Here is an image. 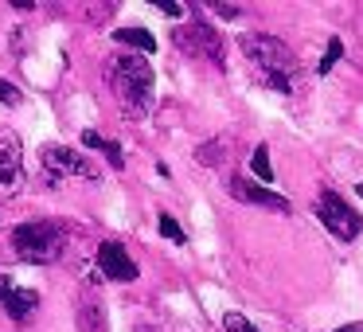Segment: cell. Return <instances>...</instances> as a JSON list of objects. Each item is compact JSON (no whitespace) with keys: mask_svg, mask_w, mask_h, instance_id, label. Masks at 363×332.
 <instances>
[{"mask_svg":"<svg viewBox=\"0 0 363 332\" xmlns=\"http://www.w3.org/2000/svg\"><path fill=\"white\" fill-rule=\"evenodd\" d=\"M227 192L235 199H242V204H250V207H266V211H277V215L289 211V199H285V196H277V192H269V188H262V184L246 180V176H227Z\"/></svg>","mask_w":363,"mask_h":332,"instance_id":"obj_8","label":"cell"},{"mask_svg":"<svg viewBox=\"0 0 363 332\" xmlns=\"http://www.w3.org/2000/svg\"><path fill=\"white\" fill-rule=\"evenodd\" d=\"M0 305H4V313H9L12 321H28V316L40 309V293L35 289H16V285H12V289L0 297Z\"/></svg>","mask_w":363,"mask_h":332,"instance_id":"obj_11","label":"cell"},{"mask_svg":"<svg viewBox=\"0 0 363 332\" xmlns=\"http://www.w3.org/2000/svg\"><path fill=\"white\" fill-rule=\"evenodd\" d=\"M74 321H79V332H110L106 305L94 297V293H82L79 297V305H74Z\"/></svg>","mask_w":363,"mask_h":332,"instance_id":"obj_10","label":"cell"},{"mask_svg":"<svg viewBox=\"0 0 363 332\" xmlns=\"http://www.w3.org/2000/svg\"><path fill=\"white\" fill-rule=\"evenodd\" d=\"M355 192H359V196H363V184H359V188H355Z\"/></svg>","mask_w":363,"mask_h":332,"instance_id":"obj_25","label":"cell"},{"mask_svg":"<svg viewBox=\"0 0 363 332\" xmlns=\"http://www.w3.org/2000/svg\"><path fill=\"white\" fill-rule=\"evenodd\" d=\"M157 9H160V12H168V16H184V9L176 4V0H157Z\"/></svg>","mask_w":363,"mask_h":332,"instance_id":"obj_21","label":"cell"},{"mask_svg":"<svg viewBox=\"0 0 363 332\" xmlns=\"http://www.w3.org/2000/svg\"><path fill=\"white\" fill-rule=\"evenodd\" d=\"M238 48H242L246 63H250L254 79H258L262 87L277 90V94H293V82H297L301 67H297V55H293L277 35L246 32L242 40H238Z\"/></svg>","mask_w":363,"mask_h":332,"instance_id":"obj_1","label":"cell"},{"mask_svg":"<svg viewBox=\"0 0 363 332\" xmlns=\"http://www.w3.org/2000/svg\"><path fill=\"white\" fill-rule=\"evenodd\" d=\"M40 168H43V180H48L51 188H63V184H71V180L94 184L98 176H102L82 153L67 149V145H43L40 149Z\"/></svg>","mask_w":363,"mask_h":332,"instance_id":"obj_4","label":"cell"},{"mask_svg":"<svg viewBox=\"0 0 363 332\" xmlns=\"http://www.w3.org/2000/svg\"><path fill=\"white\" fill-rule=\"evenodd\" d=\"M250 172L258 176L262 188H266V184L274 180V168H269V149H266V145H258V149H254V157H250Z\"/></svg>","mask_w":363,"mask_h":332,"instance_id":"obj_13","label":"cell"},{"mask_svg":"<svg viewBox=\"0 0 363 332\" xmlns=\"http://www.w3.org/2000/svg\"><path fill=\"white\" fill-rule=\"evenodd\" d=\"M102 153H106V160H110L113 168H125V157H121L118 141H102Z\"/></svg>","mask_w":363,"mask_h":332,"instance_id":"obj_18","label":"cell"},{"mask_svg":"<svg viewBox=\"0 0 363 332\" xmlns=\"http://www.w3.org/2000/svg\"><path fill=\"white\" fill-rule=\"evenodd\" d=\"M211 12H215V16H223V20H238V16H242V9H238V4H223V0H215Z\"/></svg>","mask_w":363,"mask_h":332,"instance_id":"obj_19","label":"cell"},{"mask_svg":"<svg viewBox=\"0 0 363 332\" xmlns=\"http://www.w3.org/2000/svg\"><path fill=\"white\" fill-rule=\"evenodd\" d=\"M316 215H320V223L340 238V243H355V238H359V231H363L359 211H355V207H347L344 196H340V192H332V188H324L320 196H316Z\"/></svg>","mask_w":363,"mask_h":332,"instance_id":"obj_5","label":"cell"},{"mask_svg":"<svg viewBox=\"0 0 363 332\" xmlns=\"http://www.w3.org/2000/svg\"><path fill=\"white\" fill-rule=\"evenodd\" d=\"M24 188V145L12 129L0 126V199L16 196Z\"/></svg>","mask_w":363,"mask_h":332,"instance_id":"obj_7","label":"cell"},{"mask_svg":"<svg viewBox=\"0 0 363 332\" xmlns=\"http://www.w3.org/2000/svg\"><path fill=\"white\" fill-rule=\"evenodd\" d=\"M106 82H110V94L118 98V106L125 110V118L141 121L152 110V67L145 55H133V51L113 55L106 67Z\"/></svg>","mask_w":363,"mask_h":332,"instance_id":"obj_2","label":"cell"},{"mask_svg":"<svg viewBox=\"0 0 363 332\" xmlns=\"http://www.w3.org/2000/svg\"><path fill=\"white\" fill-rule=\"evenodd\" d=\"M336 332H363V321H355V324H344V328H336Z\"/></svg>","mask_w":363,"mask_h":332,"instance_id":"obj_23","label":"cell"},{"mask_svg":"<svg viewBox=\"0 0 363 332\" xmlns=\"http://www.w3.org/2000/svg\"><path fill=\"white\" fill-rule=\"evenodd\" d=\"M340 55H344V43H340V35H336V40H328V48H324V59H320V67H316V74H328Z\"/></svg>","mask_w":363,"mask_h":332,"instance_id":"obj_16","label":"cell"},{"mask_svg":"<svg viewBox=\"0 0 363 332\" xmlns=\"http://www.w3.org/2000/svg\"><path fill=\"white\" fill-rule=\"evenodd\" d=\"M223 328H227V332H258L242 313H227V316H223Z\"/></svg>","mask_w":363,"mask_h":332,"instance_id":"obj_17","label":"cell"},{"mask_svg":"<svg viewBox=\"0 0 363 332\" xmlns=\"http://www.w3.org/2000/svg\"><path fill=\"white\" fill-rule=\"evenodd\" d=\"M113 43H121V48H137V55L157 51V40H152V32H145V28H118V32H113Z\"/></svg>","mask_w":363,"mask_h":332,"instance_id":"obj_12","label":"cell"},{"mask_svg":"<svg viewBox=\"0 0 363 332\" xmlns=\"http://www.w3.org/2000/svg\"><path fill=\"white\" fill-rule=\"evenodd\" d=\"M63 250H67L63 227H55V223H48V219L20 223V227L12 231V254H16L20 262H28V266H51V262L63 258Z\"/></svg>","mask_w":363,"mask_h":332,"instance_id":"obj_3","label":"cell"},{"mask_svg":"<svg viewBox=\"0 0 363 332\" xmlns=\"http://www.w3.org/2000/svg\"><path fill=\"white\" fill-rule=\"evenodd\" d=\"M157 227H160V235H164L168 243H176V246H184V243H188V235H184V227L172 219V215H160V219H157Z\"/></svg>","mask_w":363,"mask_h":332,"instance_id":"obj_15","label":"cell"},{"mask_svg":"<svg viewBox=\"0 0 363 332\" xmlns=\"http://www.w3.org/2000/svg\"><path fill=\"white\" fill-rule=\"evenodd\" d=\"M137 332H157V328H137Z\"/></svg>","mask_w":363,"mask_h":332,"instance_id":"obj_24","label":"cell"},{"mask_svg":"<svg viewBox=\"0 0 363 332\" xmlns=\"http://www.w3.org/2000/svg\"><path fill=\"white\" fill-rule=\"evenodd\" d=\"M82 145H86V149H102V137H98L94 129H86V133H82Z\"/></svg>","mask_w":363,"mask_h":332,"instance_id":"obj_22","label":"cell"},{"mask_svg":"<svg viewBox=\"0 0 363 332\" xmlns=\"http://www.w3.org/2000/svg\"><path fill=\"white\" fill-rule=\"evenodd\" d=\"M172 43L180 51H188L191 59H207L211 67H219L223 71V63H227V55H223V40H219V32H215L211 24H184V28H176L172 32Z\"/></svg>","mask_w":363,"mask_h":332,"instance_id":"obj_6","label":"cell"},{"mask_svg":"<svg viewBox=\"0 0 363 332\" xmlns=\"http://www.w3.org/2000/svg\"><path fill=\"white\" fill-rule=\"evenodd\" d=\"M98 270H102L106 282H133L137 277V262L129 258V250L121 243H113V238H106V243L98 246Z\"/></svg>","mask_w":363,"mask_h":332,"instance_id":"obj_9","label":"cell"},{"mask_svg":"<svg viewBox=\"0 0 363 332\" xmlns=\"http://www.w3.org/2000/svg\"><path fill=\"white\" fill-rule=\"evenodd\" d=\"M196 160L199 165H223V160H227V145L223 141H203L196 149Z\"/></svg>","mask_w":363,"mask_h":332,"instance_id":"obj_14","label":"cell"},{"mask_svg":"<svg viewBox=\"0 0 363 332\" xmlns=\"http://www.w3.org/2000/svg\"><path fill=\"white\" fill-rule=\"evenodd\" d=\"M0 102H4V106H20V90L12 87V82H4V79H0Z\"/></svg>","mask_w":363,"mask_h":332,"instance_id":"obj_20","label":"cell"}]
</instances>
